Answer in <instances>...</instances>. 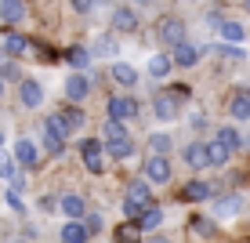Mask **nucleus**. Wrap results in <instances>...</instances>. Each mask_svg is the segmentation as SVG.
<instances>
[{
    "instance_id": "15",
    "label": "nucleus",
    "mask_w": 250,
    "mask_h": 243,
    "mask_svg": "<svg viewBox=\"0 0 250 243\" xmlns=\"http://www.w3.org/2000/svg\"><path fill=\"white\" fill-rule=\"evenodd\" d=\"M185 163H188V167H196V171L207 167V163H210V153H207V145H188V149H185Z\"/></svg>"
},
{
    "instance_id": "43",
    "label": "nucleus",
    "mask_w": 250,
    "mask_h": 243,
    "mask_svg": "<svg viewBox=\"0 0 250 243\" xmlns=\"http://www.w3.org/2000/svg\"><path fill=\"white\" fill-rule=\"evenodd\" d=\"M247 11H250V0H247Z\"/></svg>"
},
{
    "instance_id": "40",
    "label": "nucleus",
    "mask_w": 250,
    "mask_h": 243,
    "mask_svg": "<svg viewBox=\"0 0 250 243\" xmlns=\"http://www.w3.org/2000/svg\"><path fill=\"white\" fill-rule=\"evenodd\" d=\"M0 94H4V80H0Z\"/></svg>"
},
{
    "instance_id": "42",
    "label": "nucleus",
    "mask_w": 250,
    "mask_h": 243,
    "mask_svg": "<svg viewBox=\"0 0 250 243\" xmlns=\"http://www.w3.org/2000/svg\"><path fill=\"white\" fill-rule=\"evenodd\" d=\"M0 145H4V134H0Z\"/></svg>"
},
{
    "instance_id": "25",
    "label": "nucleus",
    "mask_w": 250,
    "mask_h": 243,
    "mask_svg": "<svg viewBox=\"0 0 250 243\" xmlns=\"http://www.w3.org/2000/svg\"><path fill=\"white\" fill-rule=\"evenodd\" d=\"M218 142L229 145V149H239V145H243V138H239L236 127H218Z\"/></svg>"
},
{
    "instance_id": "26",
    "label": "nucleus",
    "mask_w": 250,
    "mask_h": 243,
    "mask_svg": "<svg viewBox=\"0 0 250 243\" xmlns=\"http://www.w3.org/2000/svg\"><path fill=\"white\" fill-rule=\"evenodd\" d=\"M221 37H225V40H232V44H239V40L247 37V29H243L239 22H221Z\"/></svg>"
},
{
    "instance_id": "20",
    "label": "nucleus",
    "mask_w": 250,
    "mask_h": 243,
    "mask_svg": "<svg viewBox=\"0 0 250 243\" xmlns=\"http://www.w3.org/2000/svg\"><path fill=\"white\" fill-rule=\"evenodd\" d=\"M109 156H116V160H127V156H134V142L131 138H120V142H109L105 145Z\"/></svg>"
},
{
    "instance_id": "12",
    "label": "nucleus",
    "mask_w": 250,
    "mask_h": 243,
    "mask_svg": "<svg viewBox=\"0 0 250 243\" xmlns=\"http://www.w3.org/2000/svg\"><path fill=\"white\" fill-rule=\"evenodd\" d=\"M87 88H91V84H87V76H83V73H73V76L65 80V94H69L73 102H83V98H87Z\"/></svg>"
},
{
    "instance_id": "9",
    "label": "nucleus",
    "mask_w": 250,
    "mask_h": 243,
    "mask_svg": "<svg viewBox=\"0 0 250 243\" xmlns=\"http://www.w3.org/2000/svg\"><path fill=\"white\" fill-rule=\"evenodd\" d=\"M15 160L22 163V167H37V145L29 142V138H19V142H15Z\"/></svg>"
},
{
    "instance_id": "17",
    "label": "nucleus",
    "mask_w": 250,
    "mask_h": 243,
    "mask_svg": "<svg viewBox=\"0 0 250 243\" xmlns=\"http://www.w3.org/2000/svg\"><path fill=\"white\" fill-rule=\"evenodd\" d=\"M174 62L178 66H196V62H200V47H192L188 40H185V44H178L174 47Z\"/></svg>"
},
{
    "instance_id": "6",
    "label": "nucleus",
    "mask_w": 250,
    "mask_h": 243,
    "mask_svg": "<svg viewBox=\"0 0 250 243\" xmlns=\"http://www.w3.org/2000/svg\"><path fill=\"white\" fill-rule=\"evenodd\" d=\"M174 98H185V94L178 91V88H170L167 94H160V98H156V116H160V120H174V116H178Z\"/></svg>"
},
{
    "instance_id": "32",
    "label": "nucleus",
    "mask_w": 250,
    "mask_h": 243,
    "mask_svg": "<svg viewBox=\"0 0 250 243\" xmlns=\"http://www.w3.org/2000/svg\"><path fill=\"white\" fill-rule=\"evenodd\" d=\"M62 142H65V138H58V134L44 131V149H47V153H62Z\"/></svg>"
},
{
    "instance_id": "34",
    "label": "nucleus",
    "mask_w": 250,
    "mask_h": 243,
    "mask_svg": "<svg viewBox=\"0 0 250 243\" xmlns=\"http://www.w3.org/2000/svg\"><path fill=\"white\" fill-rule=\"evenodd\" d=\"M62 116L69 120V127H80V124H83V112H80V109H65Z\"/></svg>"
},
{
    "instance_id": "7",
    "label": "nucleus",
    "mask_w": 250,
    "mask_h": 243,
    "mask_svg": "<svg viewBox=\"0 0 250 243\" xmlns=\"http://www.w3.org/2000/svg\"><path fill=\"white\" fill-rule=\"evenodd\" d=\"M19 98H22V106H25V109H37L40 102H44V88H40L37 80H22Z\"/></svg>"
},
{
    "instance_id": "41",
    "label": "nucleus",
    "mask_w": 250,
    "mask_h": 243,
    "mask_svg": "<svg viewBox=\"0 0 250 243\" xmlns=\"http://www.w3.org/2000/svg\"><path fill=\"white\" fill-rule=\"evenodd\" d=\"M152 243H167V240H152Z\"/></svg>"
},
{
    "instance_id": "14",
    "label": "nucleus",
    "mask_w": 250,
    "mask_h": 243,
    "mask_svg": "<svg viewBox=\"0 0 250 243\" xmlns=\"http://www.w3.org/2000/svg\"><path fill=\"white\" fill-rule=\"evenodd\" d=\"M33 44V40H25V37H19V33H7V37H4V51H7V55H29V47Z\"/></svg>"
},
{
    "instance_id": "28",
    "label": "nucleus",
    "mask_w": 250,
    "mask_h": 243,
    "mask_svg": "<svg viewBox=\"0 0 250 243\" xmlns=\"http://www.w3.org/2000/svg\"><path fill=\"white\" fill-rule=\"evenodd\" d=\"M207 153H210V163H214V167H221V163H225L229 160V145H221V142H210V145H207Z\"/></svg>"
},
{
    "instance_id": "21",
    "label": "nucleus",
    "mask_w": 250,
    "mask_h": 243,
    "mask_svg": "<svg viewBox=\"0 0 250 243\" xmlns=\"http://www.w3.org/2000/svg\"><path fill=\"white\" fill-rule=\"evenodd\" d=\"M229 112L236 120H250V94H236V98L229 102Z\"/></svg>"
},
{
    "instance_id": "4",
    "label": "nucleus",
    "mask_w": 250,
    "mask_h": 243,
    "mask_svg": "<svg viewBox=\"0 0 250 243\" xmlns=\"http://www.w3.org/2000/svg\"><path fill=\"white\" fill-rule=\"evenodd\" d=\"M145 181H152V185L170 181V163L163 160V156H149V160H145Z\"/></svg>"
},
{
    "instance_id": "10",
    "label": "nucleus",
    "mask_w": 250,
    "mask_h": 243,
    "mask_svg": "<svg viewBox=\"0 0 250 243\" xmlns=\"http://www.w3.org/2000/svg\"><path fill=\"white\" fill-rule=\"evenodd\" d=\"M214 196V185H207V181H188V185L182 189V199H192V203H200V199H210Z\"/></svg>"
},
{
    "instance_id": "22",
    "label": "nucleus",
    "mask_w": 250,
    "mask_h": 243,
    "mask_svg": "<svg viewBox=\"0 0 250 243\" xmlns=\"http://www.w3.org/2000/svg\"><path fill=\"white\" fill-rule=\"evenodd\" d=\"M102 134H105V142H120V138H127V124H120V120L109 116L105 127H102Z\"/></svg>"
},
{
    "instance_id": "8",
    "label": "nucleus",
    "mask_w": 250,
    "mask_h": 243,
    "mask_svg": "<svg viewBox=\"0 0 250 243\" xmlns=\"http://www.w3.org/2000/svg\"><path fill=\"white\" fill-rule=\"evenodd\" d=\"M113 29L116 33H134L138 29V15L131 11V7H116L113 11Z\"/></svg>"
},
{
    "instance_id": "29",
    "label": "nucleus",
    "mask_w": 250,
    "mask_h": 243,
    "mask_svg": "<svg viewBox=\"0 0 250 243\" xmlns=\"http://www.w3.org/2000/svg\"><path fill=\"white\" fill-rule=\"evenodd\" d=\"M167 149H170V138H167V134H152V138H149V153H152V156H163Z\"/></svg>"
},
{
    "instance_id": "1",
    "label": "nucleus",
    "mask_w": 250,
    "mask_h": 243,
    "mask_svg": "<svg viewBox=\"0 0 250 243\" xmlns=\"http://www.w3.org/2000/svg\"><path fill=\"white\" fill-rule=\"evenodd\" d=\"M149 207H152V189H149V181H131L127 199H124V214H127V218H142Z\"/></svg>"
},
{
    "instance_id": "30",
    "label": "nucleus",
    "mask_w": 250,
    "mask_h": 243,
    "mask_svg": "<svg viewBox=\"0 0 250 243\" xmlns=\"http://www.w3.org/2000/svg\"><path fill=\"white\" fill-rule=\"evenodd\" d=\"M239 211H243L239 199H218V218H225V214H239Z\"/></svg>"
},
{
    "instance_id": "2",
    "label": "nucleus",
    "mask_w": 250,
    "mask_h": 243,
    "mask_svg": "<svg viewBox=\"0 0 250 243\" xmlns=\"http://www.w3.org/2000/svg\"><path fill=\"white\" fill-rule=\"evenodd\" d=\"M80 153H83V167H87L91 175H102V167H105V160H102V156H105V149H102L98 138H87V142L80 145Z\"/></svg>"
},
{
    "instance_id": "5",
    "label": "nucleus",
    "mask_w": 250,
    "mask_h": 243,
    "mask_svg": "<svg viewBox=\"0 0 250 243\" xmlns=\"http://www.w3.org/2000/svg\"><path fill=\"white\" fill-rule=\"evenodd\" d=\"M160 40L163 44H185V22L182 19H163L160 22Z\"/></svg>"
},
{
    "instance_id": "24",
    "label": "nucleus",
    "mask_w": 250,
    "mask_h": 243,
    "mask_svg": "<svg viewBox=\"0 0 250 243\" xmlns=\"http://www.w3.org/2000/svg\"><path fill=\"white\" fill-rule=\"evenodd\" d=\"M149 73L156 76V80H163V76L170 73V58H167V55H152V58H149Z\"/></svg>"
},
{
    "instance_id": "31",
    "label": "nucleus",
    "mask_w": 250,
    "mask_h": 243,
    "mask_svg": "<svg viewBox=\"0 0 250 243\" xmlns=\"http://www.w3.org/2000/svg\"><path fill=\"white\" fill-rule=\"evenodd\" d=\"M65 58H69V62H73L76 69L87 66V51H83V47H69V51H65Z\"/></svg>"
},
{
    "instance_id": "27",
    "label": "nucleus",
    "mask_w": 250,
    "mask_h": 243,
    "mask_svg": "<svg viewBox=\"0 0 250 243\" xmlns=\"http://www.w3.org/2000/svg\"><path fill=\"white\" fill-rule=\"evenodd\" d=\"M160 221H163V211H160V207H149V211L138 218V229H156Z\"/></svg>"
},
{
    "instance_id": "37",
    "label": "nucleus",
    "mask_w": 250,
    "mask_h": 243,
    "mask_svg": "<svg viewBox=\"0 0 250 243\" xmlns=\"http://www.w3.org/2000/svg\"><path fill=\"white\" fill-rule=\"evenodd\" d=\"M83 225H87L91 232H98L102 229V214H87V221H83Z\"/></svg>"
},
{
    "instance_id": "35",
    "label": "nucleus",
    "mask_w": 250,
    "mask_h": 243,
    "mask_svg": "<svg viewBox=\"0 0 250 243\" xmlns=\"http://www.w3.org/2000/svg\"><path fill=\"white\" fill-rule=\"evenodd\" d=\"M0 175H4V178H15L19 171H15V163H11V160H0Z\"/></svg>"
},
{
    "instance_id": "23",
    "label": "nucleus",
    "mask_w": 250,
    "mask_h": 243,
    "mask_svg": "<svg viewBox=\"0 0 250 243\" xmlns=\"http://www.w3.org/2000/svg\"><path fill=\"white\" fill-rule=\"evenodd\" d=\"M116 243H142V229H138V225H120L116 229Z\"/></svg>"
},
{
    "instance_id": "38",
    "label": "nucleus",
    "mask_w": 250,
    "mask_h": 243,
    "mask_svg": "<svg viewBox=\"0 0 250 243\" xmlns=\"http://www.w3.org/2000/svg\"><path fill=\"white\" fill-rule=\"evenodd\" d=\"M73 11H80V15H87V11H91V0H73Z\"/></svg>"
},
{
    "instance_id": "18",
    "label": "nucleus",
    "mask_w": 250,
    "mask_h": 243,
    "mask_svg": "<svg viewBox=\"0 0 250 243\" xmlns=\"http://www.w3.org/2000/svg\"><path fill=\"white\" fill-rule=\"evenodd\" d=\"M87 236H91V229H87V225H80V221H69L62 229V243H83Z\"/></svg>"
},
{
    "instance_id": "39",
    "label": "nucleus",
    "mask_w": 250,
    "mask_h": 243,
    "mask_svg": "<svg viewBox=\"0 0 250 243\" xmlns=\"http://www.w3.org/2000/svg\"><path fill=\"white\" fill-rule=\"evenodd\" d=\"M7 203H11L15 211H22V199H19V193H15V189H11V193H7Z\"/></svg>"
},
{
    "instance_id": "11",
    "label": "nucleus",
    "mask_w": 250,
    "mask_h": 243,
    "mask_svg": "<svg viewBox=\"0 0 250 243\" xmlns=\"http://www.w3.org/2000/svg\"><path fill=\"white\" fill-rule=\"evenodd\" d=\"M25 15H29V11H25L22 0H0V19H4V22L15 25V22H22Z\"/></svg>"
},
{
    "instance_id": "16",
    "label": "nucleus",
    "mask_w": 250,
    "mask_h": 243,
    "mask_svg": "<svg viewBox=\"0 0 250 243\" xmlns=\"http://www.w3.org/2000/svg\"><path fill=\"white\" fill-rule=\"evenodd\" d=\"M62 211L69 214V218H87V211H83V196H76V193H69V196H62Z\"/></svg>"
},
{
    "instance_id": "36",
    "label": "nucleus",
    "mask_w": 250,
    "mask_h": 243,
    "mask_svg": "<svg viewBox=\"0 0 250 243\" xmlns=\"http://www.w3.org/2000/svg\"><path fill=\"white\" fill-rule=\"evenodd\" d=\"M98 51H102V55H113V51H116V44H113L109 37H102V40H98Z\"/></svg>"
},
{
    "instance_id": "13",
    "label": "nucleus",
    "mask_w": 250,
    "mask_h": 243,
    "mask_svg": "<svg viewBox=\"0 0 250 243\" xmlns=\"http://www.w3.org/2000/svg\"><path fill=\"white\" fill-rule=\"evenodd\" d=\"M113 80L124 84V88H134V84H138V69L127 66V62H116V66H113Z\"/></svg>"
},
{
    "instance_id": "19",
    "label": "nucleus",
    "mask_w": 250,
    "mask_h": 243,
    "mask_svg": "<svg viewBox=\"0 0 250 243\" xmlns=\"http://www.w3.org/2000/svg\"><path fill=\"white\" fill-rule=\"evenodd\" d=\"M44 131H51V134H58V138H69V134H73V127H69V120L62 116V112H55V116H47Z\"/></svg>"
},
{
    "instance_id": "3",
    "label": "nucleus",
    "mask_w": 250,
    "mask_h": 243,
    "mask_svg": "<svg viewBox=\"0 0 250 243\" xmlns=\"http://www.w3.org/2000/svg\"><path fill=\"white\" fill-rule=\"evenodd\" d=\"M109 116L120 120V124H131L138 116V102L127 98V94H116V98H109Z\"/></svg>"
},
{
    "instance_id": "33",
    "label": "nucleus",
    "mask_w": 250,
    "mask_h": 243,
    "mask_svg": "<svg viewBox=\"0 0 250 243\" xmlns=\"http://www.w3.org/2000/svg\"><path fill=\"white\" fill-rule=\"evenodd\" d=\"M192 229L200 236H214V221H207V218H192Z\"/></svg>"
}]
</instances>
